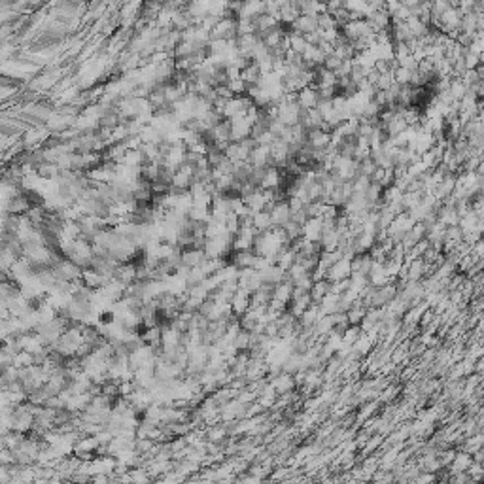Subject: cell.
I'll return each mask as SVG.
<instances>
[{"label": "cell", "mask_w": 484, "mask_h": 484, "mask_svg": "<svg viewBox=\"0 0 484 484\" xmlns=\"http://www.w3.org/2000/svg\"><path fill=\"white\" fill-rule=\"evenodd\" d=\"M252 225H254V229H256L258 233H265V231H271V229L275 227L271 212H267V210H259V212H254V216H252Z\"/></svg>", "instance_id": "1"}, {"label": "cell", "mask_w": 484, "mask_h": 484, "mask_svg": "<svg viewBox=\"0 0 484 484\" xmlns=\"http://www.w3.org/2000/svg\"><path fill=\"white\" fill-rule=\"evenodd\" d=\"M259 277L263 282H267V284H275L277 286L278 282H282V280H286V271L284 269H280L277 263H273V265H269L267 269H263L259 271Z\"/></svg>", "instance_id": "2"}, {"label": "cell", "mask_w": 484, "mask_h": 484, "mask_svg": "<svg viewBox=\"0 0 484 484\" xmlns=\"http://www.w3.org/2000/svg\"><path fill=\"white\" fill-rule=\"evenodd\" d=\"M331 288H333V282H329L328 278H322V280H316L314 284H312L311 288V297H312V303H320L324 297L328 294H331Z\"/></svg>", "instance_id": "3"}, {"label": "cell", "mask_w": 484, "mask_h": 484, "mask_svg": "<svg viewBox=\"0 0 484 484\" xmlns=\"http://www.w3.org/2000/svg\"><path fill=\"white\" fill-rule=\"evenodd\" d=\"M363 331H362V328L360 326H348L346 328V331L341 335V339H343V345H348V346H352L358 339H360V335H362Z\"/></svg>", "instance_id": "4"}]
</instances>
